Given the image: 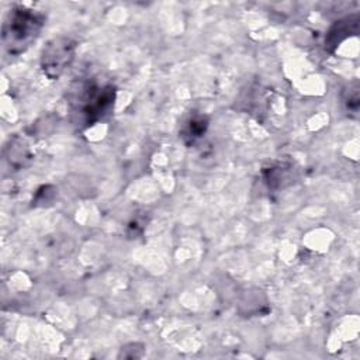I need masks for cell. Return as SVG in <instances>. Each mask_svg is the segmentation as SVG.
<instances>
[{
	"mask_svg": "<svg viewBox=\"0 0 360 360\" xmlns=\"http://www.w3.org/2000/svg\"><path fill=\"white\" fill-rule=\"evenodd\" d=\"M45 25V15L25 6H14L6 15L1 41L10 55L25 52L39 37Z\"/></svg>",
	"mask_w": 360,
	"mask_h": 360,
	"instance_id": "1",
	"label": "cell"
},
{
	"mask_svg": "<svg viewBox=\"0 0 360 360\" xmlns=\"http://www.w3.org/2000/svg\"><path fill=\"white\" fill-rule=\"evenodd\" d=\"M115 101V87L110 83H98L96 80L80 84L72 100L73 114L79 122L90 127L107 117Z\"/></svg>",
	"mask_w": 360,
	"mask_h": 360,
	"instance_id": "2",
	"label": "cell"
},
{
	"mask_svg": "<svg viewBox=\"0 0 360 360\" xmlns=\"http://www.w3.org/2000/svg\"><path fill=\"white\" fill-rule=\"evenodd\" d=\"M76 41L66 35H59L46 42L41 52V69L51 80H58L72 65L76 55Z\"/></svg>",
	"mask_w": 360,
	"mask_h": 360,
	"instance_id": "3",
	"label": "cell"
},
{
	"mask_svg": "<svg viewBox=\"0 0 360 360\" xmlns=\"http://www.w3.org/2000/svg\"><path fill=\"white\" fill-rule=\"evenodd\" d=\"M359 32V14H352L336 21L326 34L325 45L329 51L338 48L345 39L350 35H356Z\"/></svg>",
	"mask_w": 360,
	"mask_h": 360,
	"instance_id": "4",
	"label": "cell"
},
{
	"mask_svg": "<svg viewBox=\"0 0 360 360\" xmlns=\"http://www.w3.org/2000/svg\"><path fill=\"white\" fill-rule=\"evenodd\" d=\"M7 159L10 165L15 167L24 166L31 159L28 143L18 136H14L13 139H10V145L7 146Z\"/></svg>",
	"mask_w": 360,
	"mask_h": 360,
	"instance_id": "5",
	"label": "cell"
},
{
	"mask_svg": "<svg viewBox=\"0 0 360 360\" xmlns=\"http://www.w3.org/2000/svg\"><path fill=\"white\" fill-rule=\"evenodd\" d=\"M207 128H208V118L204 117V115L195 114V115H191L188 118V121L186 122V125L183 128V132H181L183 134L181 136L187 142L193 143L194 141H197L198 138H201L205 134Z\"/></svg>",
	"mask_w": 360,
	"mask_h": 360,
	"instance_id": "6",
	"label": "cell"
},
{
	"mask_svg": "<svg viewBox=\"0 0 360 360\" xmlns=\"http://www.w3.org/2000/svg\"><path fill=\"white\" fill-rule=\"evenodd\" d=\"M143 350L145 346L142 343L138 342H132V343H127L120 349L118 353V359H139L143 356Z\"/></svg>",
	"mask_w": 360,
	"mask_h": 360,
	"instance_id": "7",
	"label": "cell"
}]
</instances>
